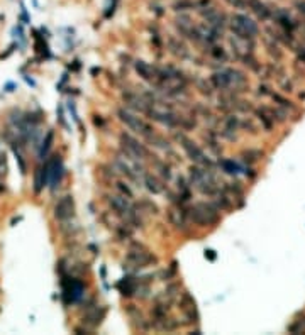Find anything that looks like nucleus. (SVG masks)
I'll use <instances>...</instances> for the list:
<instances>
[{
    "instance_id": "1",
    "label": "nucleus",
    "mask_w": 305,
    "mask_h": 335,
    "mask_svg": "<svg viewBox=\"0 0 305 335\" xmlns=\"http://www.w3.org/2000/svg\"><path fill=\"white\" fill-rule=\"evenodd\" d=\"M210 83L214 85L215 90L229 91V93L242 91L248 87V80H246L244 75L238 70H232V68H224L221 71H215L210 78Z\"/></svg>"
},
{
    "instance_id": "2",
    "label": "nucleus",
    "mask_w": 305,
    "mask_h": 335,
    "mask_svg": "<svg viewBox=\"0 0 305 335\" xmlns=\"http://www.w3.org/2000/svg\"><path fill=\"white\" fill-rule=\"evenodd\" d=\"M146 115H149L153 121L160 122V124L168 125V127H188V124L185 122V117H181L178 112H175L164 102L154 100V98H149Z\"/></svg>"
},
{
    "instance_id": "3",
    "label": "nucleus",
    "mask_w": 305,
    "mask_h": 335,
    "mask_svg": "<svg viewBox=\"0 0 305 335\" xmlns=\"http://www.w3.org/2000/svg\"><path fill=\"white\" fill-rule=\"evenodd\" d=\"M187 217L198 227H207V225H215L221 220L219 215V207H215L210 201H198L187 208Z\"/></svg>"
},
{
    "instance_id": "4",
    "label": "nucleus",
    "mask_w": 305,
    "mask_h": 335,
    "mask_svg": "<svg viewBox=\"0 0 305 335\" xmlns=\"http://www.w3.org/2000/svg\"><path fill=\"white\" fill-rule=\"evenodd\" d=\"M109 203L114 208V212L129 225H134V227H141L143 218L141 213L134 205L131 203V198L126 197V195H111L109 197Z\"/></svg>"
},
{
    "instance_id": "5",
    "label": "nucleus",
    "mask_w": 305,
    "mask_h": 335,
    "mask_svg": "<svg viewBox=\"0 0 305 335\" xmlns=\"http://www.w3.org/2000/svg\"><path fill=\"white\" fill-rule=\"evenodd\" d=\"M114 166L117 168L126 178H129V180L134 181L138 186H141L143 180H144V174H146V168L143 165L141 159H136V158H132V156L121 151L115 156Z\"/></svg>"
},
{
    "instance_id": "6",
    "label": "nucleus",
    "mask_w": 305,
    "mask_h": 335,
    "mask_svg": "<svg viewBox=\"0 0 305 335\" xmlns=\"http://www.w3.org/2000/svg\"><path fill=\"white\" fill-rule=\"evenodd\" d=\"M190 180H192V184H193L202 195L214 197V195L221 190V184L217 183V180L214 178V174L210 173L209 168L198 166V165L192 166L190 168Z\"/></svg>"
},
{
    "instance_id": "7",
    "label": "nucleus",
    "mask_w": 305,
    "mask_h": 335,
    "mask_svg": "<svg viewBox=\"0 0 305 335\" xmlns=\"http://www.w3.org/2000/svg\"><path fill=\"white\" fill-rule=\"evenodd\" d=\"M229 26H231V30L234 36L244 37V39H255L259 32L258 24L251 17L244 15V14H234L231 17Z\"/></svg>"
},
{
    "instance_id": "8",
    "label": "nucleus",
    "mask_w": 305,
    "mask_h": 335,
    "mask_svg": "<svg viewBox=\"0 0 305 335\" xmlns=\"http://www.w3.org/2000/svg\"><path fill=\"white\" fill-rule=\"evenodd\" d=\"M119 119H121V122L126 125V127H129L132 132H136V134L143 136V137H149V136L153 134V127L148 124V122L144 121L143 117H139V115L132 114L131 110H128V108H119L117 112Z\"/></svg>"
},
{
    "instance_id": "9",
    "label": "nucleus",
    "mask_w": 305,
    "mask_h": 335,
    "mask_svg": "<svg viewBox=\"0 0 305 335\" xmlns=\"http://www.w3.org/2000/svg\"><path fill=\"white\" fill-rule=\"evenodd\" d=\"M126 262H128L131 268L141 269V268H148V266H151V264H156L158 259L151 251H148V249L144 247V245L132 244L128 252Z\"/></svg>"
},
{
    "instance_id": "10",
    "label": "nucleus",
    "mask_w": 305,
    "mask_h": 335,
    "mask_svg": "<svg viewBox=\"0 0 305 335\" xmlns=\"http://www.w3.org/2000/svg\"><path fill=\"white\" fill-rule=\"evenodd\" d=\"M178 141L181 142V148H183V151L187 152V156L195 163V165L209 168V169H210V168H212V161L209 159V156L205 154V152L202 151V149L198 148V146L195 144L193 141H190L188 137H185L183 134H181V136L178 134Z\"/></svg>"
},
{
    "instance_id": "11",
    "label": "nucleus",
    "mask_w": 305,
    "mask_h": 335,
    "mask_svg": "<svg viewBox=\"0 0 305 335\" xmlns=\"http://www.w3.org/2000/svg\"><path fill=\"white\" fill-rule=\"evenodd\" d=\"M121 151L126 154L132 156L136 159H141L144 161L146 158H149V151L146 149L144 144L134 139L131 134H121Z\"/></svg>"
},
{
    "instance_id": "12",
    "label": "nucleus",
    "mask_w": 305,
    "mask_h": 335,
    "mask_svg": "<svg viewBox=\"0 0 305 335\" xmlns=\"http://www.w3.org/2000/svg\"><path fill=\"white\" fill-rule=\"evenodd\" d=\"M124 102L128 107H131L132 110L136 112H141V114H146L148 110V105H149V97L146 95H139V93H132V91H128L124 93Z\"/></svg>"
},
{
    "instance_id": "13",
    "label": "nucleus",
    "mask_w": 305,
    "mask_h": 335,
    "mask_svg": "<svg viewBox=\"0 0 305 335\" xmlns=\"http://www.w3.org/2000/svg\"><path fill=\"white\" fill-rule=\"evenodd\" d=\"M136 71H138L139 76H141L143 80L149 81V83H153V85L158 83L160 75H161V68L151 66V64L144 63V61H136Z\"/></svg>"
},
{
    "instance_id": "14",
    "label": "nucleus",
    "mask_w": 305,
    "mask_h": 335,
    "mask_svg": "<svg viewBox=\"0 0 305 335\" xmlns=\"http://www.w3.org/2000/svg\"><path fill=\"white\" fill-rule=\"evenodd\" d=\"M75 213V201L71 197H64L58 201L56 208H54V215L60 220H66V218H71Z\"/></svg>"
},
{
    "instance_id": "15",
    "label": "nucleus",
    "mask_w": 305,
    "mask_h": 335,
    "mask_svg": "<svg viewBox=\"0 0 305 335\" xmlns=\"http://www.w3.org/2000/svg\"><path fill=\"white\" fill-rule=\"evenodd\" d=\"M202 15L207 20L209 26L215 27V29H222V27H224L225 15L222 12H219L217 9H214V7H209L207 10H202Z\"/></svg>"
},
{
    "instance_id": "16",
    "label": "nucleus",
    "mask_w": 305,
    "mask_h": 335,
    "mask_svg": "<svg viewBox=\"0 0 305 335\" xmlns=\"http://www.w3.org/2000/svg\"><path fill=\"white\" fill-rule=\"evenodd\" d=\"M168 218H170V222L175 225L177 228H185L187 227V210H183V208L178 205V207H171L170 210H168Z\"/></svg>"
},
{
    "instance_id": "17",
    "label": "nucleus",
    "mask_w": 305,
    "mask_h": 335,
    "mask_svg": "<svg viewBox=\"0 0 305 335\" xmlns=\"http://www.w3.org/2000/svg\"><path fill=\"white\" fill-rule=\"evenodd\" d=\"M143 183H144L146 188H148V190L151 191V193H154V195H160V193H163V191H164V183L156 176V174L146 173Z\"/></svg>"
},
{
    "instance_id": "18",
    "label": "nucleus",
    "mask_w": 305,
    "mask_h": 335,
    "mask_svg": "<svg viewBox=\"0 0 305 335\" xmlns=\"http://www.w3.org/2000/svg\"><path fill=\"white\" fill-rule=\"evenodd\" d=\"M246 3H248V9H251L253 12L258 17H261V19H268V17L272 15V10H270L263 2H259V0H246Z\"/></svg>"
},
{
    "instance_id": "19",
    "label": "nucleus",
    "mask_w": 305,
    "mask_h": 335,
    "mask_svg": "<svg viewBox=\"0 0 305 335\" xmlns=\"http://www.w3.org/2000/svg\"><path fill=\"white\" fill-rule=\"evenodd\" d=\"M181 310H183V313H187V315H190V319L193 320V322H197L198 315H197V308H195V302L193 298H192L188 293H185L183 295V300H181Z\"/></svg>"
},
{
    "instance_id": "20",
    "label": "nucleus",
    "mask_w": 305,
    "mask_h": 335,
    "mask_svg": "<svg viewBox=\"0 0 305 335\" xmlns=\"http://www.w3.org/2000/svg\"><path fill=\"white\" fill-rule=\"evenodd\" d=\"M104 317H105L104 310H100V313H98V308H94V310H90L87 315H85L83 322L87 323V325H90V327H95V325H98V323L102 322V319H104Z\"/></svg>"
},
{
    "instance_id": "21",
    "label": "nucleus",
    "mask_w": 305,
    "mask_h": 335,
    "mask_svg": "<svg viewBox=\"0 0 305 335\" xmlns=\"http://www.w3.org/2000/svg\"><path fill=\"white\" fill-rule=\"evenodd\" d=\"M117 188L119 190L122 191V195H126V197H129V198H132L134 197V193H132L131 190H129V186L126 183H122V181H117Z\"/></svg>"
},
{
    "instance_id": "22",
    "label": "nucleus",
    "mask_w": 305,
    "mask_h": 335,
    "mask_svg": "<svg viewBox=\"0 0 305 335\" xmlns=\"http://www.w3.org/2000/svg\"><path fill=\"white\" fill-rule=\"evenodd\" d=\"M225 2L231 7H234V9H246V7H248L246 0H225Z\"/></svg>"
}]
</instances>
